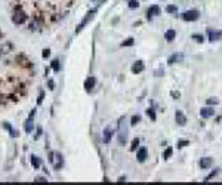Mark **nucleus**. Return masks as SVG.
I'll use <instances>...</instances> for the list:
<instances>
[{"label": "nucleus", "instance_id": "nucleus-6", "mask_svg": "<svg viewBox=\"0 0 222 185\" xmlns=\"http://www.w3.org/2000/svg\"><path fill=\"white\" fill-rule=\"evenodd\" d=\"M95 13H96V8H95V9H92V11H89V12H88V15H86V18H85V19L82 21V24H80V25H78V27H77V33H78V31H80V30H83V27H85V25H86V24H88L89 21H90V19H92V18L95 16Z\"/></svg>", "mask_w": 222, "mask_h": 185}, {"label": "nucleus", "instance_id": "nucleus-10", "mask_svg": "<svg viewBox=\"0 0 222 185\" xmlns=\"http://www.w3.org/2000/svg\"><path fill=\"white\" fill-rule=\"evenodd\" d=\"M207 36H209V40L210 42H216L222 37V31H216V30H209L207 31Z\"/></svg>", "mask_w": 222, "mask_h": 185}, {"label": "nucleus", "instance_id": "nucleus-22", "mask_svg": "<svg viewBox=\"0 0 222 185\" xmlns=\"http://www.w3.org/2000/svg\"><path fill=\"white\" fill-rule=\"evenodd\" d=\"M172 152H173V148H172V147H169V148H166L165 154H163V157H165V159H169V157L172 156Z\"/></svg>", "mask_w": 222, "mask_h": 185}, {"label": "nucleus", "instance_id": "nucleus-25", "mask_svg": "<svg viewBox=\"0 0 222 185\" xmlns=\"http://www.w3.org/2000/svg\"><path fill=\"white\" fill-rule=\"evenodd\" d=\"M147 114L151 117V120H155V113H154V108H148L147 110Z\"/></svg>", "mask_w": 222, "mask_h": 185}, {"label": "nucleus", "instance_id": "nucleus-12", "mask_svg": "<svg viewBox=\"0 0 222 185\" xmlns=\"http://www.w3.org/2000/svg\"><path fill=\"white\" fill-rule=\"evenodd\" d=\"M142 70H144V62H142V61H136V62H133V65H132V73L133 74H139Z\"/></svg>", "mask_w": 222, "mask_h": 185}, {"label": "nucleus", "instance_id": "nucleus-7", "mask_svg": "<svg viewBox=\"0 0 222 185\" xmlns=\"http://www.w3.org/2000/svg\"><path fill=\"white\" fill-rule=\"evenodd\" d=\"M147 157H148V150L145 148V147H141L139 150H138V154H136V160L139 163H144L147 160Z\"/></svg>", "mask_w": 222, "mask_h": 185}, {"label": "nucleus", "instance_id": "nucleus-28", "mask_svg": "<svg viewBox=\"0 0 222 185\" xmlns=\"http://www.w3.org/2000/svg\"><path fill=\"white\" fill-rule=\"evenodd\" d=\"M132 45H133V39H132V37H130L129 40H124V42L122 43V46H132Z\"/></svg>", "mask_w": 222, "mask_h": 185}, {"label": "nucleus", "instance_id": "nucleus-32", "mask_svg": "<svg viewBox=\"0 0 222 185\" xmlns=\"http://www.w3.org/2000/svg\"><path fill=\"white\" fill-rule=\"evenodd\" d=\"M43 96H44V93L42 92V93H40V98H39V101H37L39 104H42V99H43Z\"/></svg>", "mask_w": 222, "mask_h": 185}, {"label": "nucleus", "instance_id": "nucleus-16", "mask_svg": "<svg viewBox=\"0 0 222 185\" xmlns=\"http://www.w3.org/2000/svg\"><path fill=\"white\" fill-rule=\"evenodd\" d=\"M111 136H113V132H111L110 129H105V130H104V136H102L104 142H105V144H108V142H110V139H111Z\"/></svg>", "mask_w": 222, "mask_h": 185}, {"label": "nucleus", "instance_id": "nucleus-18", "mask_svg": "<svg viewBox=\"0 0 222 185\" xmlns=\"http://www.w3.org/2000/svg\"><path fill=\"white\" fill-rule=\"evenodd\" d=\"M31 163H33V166L36 167V169H39V167H40V164H42L40 159H39V157H36V156H33V157H31Z\"/></svg>", "mask_w": 222, "mask_h": 185}, {"label": "nucleus", "instance_id": "nucleus-8", "mask_svg": "<svg viewBox=\"0 0 222 185\" xmlns=\"http://www.w3.org/2000/svg\"><path fill=\"white\" fill-rule=\"evenodd\" d=\"M175 117H176V123L179 125V126H185L187 125V117L182 114V111L181 110H176V113H175Z\"/></svg>", "mask_w": 222, "mask_h": 185}, {"label": "nucleus", "instance_id": "nucleus-26", "mask_svg": "<svg viewBox=\"0 0 222 185\" xmlns=\"http://www.w3.org/2000/svg\"><path fill=\"white\" fill-rule=\"evenodd\" d=\"M138 6H139L138 0H130V2H129V8H130V9H135V8H138Z\"/></svg>", "mask_w": 222, "mask_h": 185}, {"label": "nucleus", "instance_id": "nucleus-34", "mask_svg": "<svg viewBox=\"0 0 222 185\" xmlns=\"http://www.w3.org/2000/svg\"><path fill=\"white\" fill-rule=\"evenodd\" d=\"M49 87H50V89H54V81H52V80L49 81Z\"/></svg>", "mask_w": 222, "mask_h": 185}, {"label": "nucleus", "instance_id": "nucleus-14", "mask_svg": "<svg viewBox=\"0 0 222 185\" xmlns=\"http://www.w3.org/2000/svg\"><path fill=\"white\" fill-rule=\"evenodd\" d=\"M147 15H148V18H151V16H157V15H160V8H158L157 5H153L151 8H148V12H147Z\"/></svg>", "mask_w": 222, "mask_h": 185}, {"label": "nucleus", "instance_id": "nucleus-21", "mask_svg": "<svg viewBox=\"0 0 222 185\" xmlns=\"http://www.w3.org/2000/svg\"><path fill=\"white\" fill-rule=\"evenodd\" d=\"M138 122H141V116H138V114H136V116H133L132 118H130V125H132V126L138 125Z\"/></svg>", "mask_w": 222, "mask_h": 185}, {"label": "nucleus", "instance_id": "nucleus-29", "mask_svg": "<svg viewBox=\"0 0 222 185\" xmlns=\"http://www.w3.org/2000/svg\"><path fill=\"white\" fill-rule=\"evenodd\" d=\"M138 144H139V138H135V139H133L132 147H130V148H132V150H136V148H138Z\"/></svg>", "mask_w": 222, "mask_h": 185}, {"label": "nucleus", "instance_id": "nucleus-15", "mask_svg": "<svg viewBox=\"0 0 222 185\" xmlns=\"http://www.w3.org/2000/svg\"><path fill=\"white\" fill-rule=\"evenodd\" d=\"M175 37H176V31L175 30H167L166 33H165V39H166L167 42H173Z\"/></svg>", "mask_w": 222, "mask_h": 185}, {"label": "nucleus", "instance_id": "nucleus-19", "mask_svg": "<svg viewBox=\"0 0 222 185\" xmlns=\"http://www.w3.org/2000/svg\"><path fill=\"white\" fill-rule=\"evenodd\" d=\"M25 130H27L28 133L33 130V120H31V118H28V120L25 122Z\"/></svg>", "mask_w": 222, "mask_h": 185}, {"label": "nucleus", "instance_id": "nucleus-31", "mask_svg": "<svg viewBox=\"0 0 222 185\" xmlns=\"http://www.w3.org/2000/svg\"><path fill=\"white\" fill-rule=\"evenodd\" d=\"M49 55H50V52H49V49H46V50H43V57H44V58H47Z\"/></svg>", "mask_w": 222, "mask_h": 185}, {"label": "nucleus", "instance_id": "nucleus-33", "mask_svg": "<svg viewBox=\"0 0 222 185\" xmlns=\"http://www.w3.org/2000/svg\"><path fill=\"white\" fill-rule=\"evenodd\" d=\"M161 74H163V70H157L155 71V76H161Z\"/></svg>", "mask_w": 222, "mask_h": 185}, {"label": "nucleus", "instance_id": "nucleus-1", "mask_svg": "<svg viewBox=\"0 0 222 185\" xmlns=\"http://www.w3.org/2000/svg\"><path fill=\"white\" fill-rule=\"evenodd\" d=\"M34 79L31 59L0 31V108L28 93Z\"/></svg>", "mask_w": 222, "mask_h": 185}, {"label": "nucleus", "instance_id": "nucleus-20", "mask_svg": "<svg viewBox=\"0 0 222 185\" xmlns=\"http://www.w3.org/2000/svg\"><path fill=\"white\" fill-rule=\"evenodd\" d=\"M166 12H167V13H176L178 8L175 6V5H169V6L166 8Z\"/></svg>", "mask_w": 222, "mask_h": 185}, {"label": "nucleus", "instance_id": "nucleus-17", "mask_svg": "<svg viewBox=\"0 0 222 185\" xmlns=\"http://www.w3.org/2000/svg\"><path fill=\"white\" fill-rule=\"evenodd\" d=\"M93 84H95V79H93V77H89L88 80H86V83H85V86H86V91H92Z\"/></svg>", "mask_w": 222, "mask_h": 185}, {"label": "nucleus", "instance_id": "nucleus-2", "mask_svg": "<svg viewBox=\"0 0 222 185\" xmlns=\"http://www.w3.org/2000/svg\"><path fill=\"white\" fill-rule=\"evenodd\" d=\"M73 0H9L12 21L28 30H40L64 16Z\"/></svg>", "mask_w": 222, "mask_h": 185}, {"label": "nucleus", "instance_id": "nucleus-27", "mask_svg": "<svg viewBox=\"0 0 222 185\" xmlns=\"http://www.w3.org/2000/svg\"><path fill=\"white\" fill-rule=\"evenodd\" d=\"M52 68L55 70V71L59 70V61H58V59H54V61H52Z\"/></svg>", "mask_w": 222, "mask_h": 185}, {"label": "nucleus", "instance_id": "nucleus-9", "mask_svg": "<svg viewBox=\"0 0 222 185\" xmlns=\"http://www.w3.org/2000/svg\"><path fill=\"white\" fill-rule=\"evenodd\" d=\"M215 114V110L212 108V107H204V108H201L200 110V116L203 117V118H209Z\"/></svg>", "mask_w": 222, "mask_h": 185}, {"label": "nucleus", "instance_id": "nucleus-30", "mask_svg": "<svg viewBox=\"0 0 222 185\" xmlns=\"http://www.w3.org/2000/svg\"><path fill=\"white\" fill-rule=\"evenodd\" d=\"M193 39H194V40H197L199 43L203 42V36H201V34H194V36H193Z\"/></svg>", "mask_w": 222, "mask_h": 185}, {"label": "nucleus", "instance_id": "nucleus-11", "mask_svg": "<svg viewBox=\"0 0 222 185\" xmlns=\"http://www.w3.org/2000/svg\"><path fill=\"white\" fill-rule=\"evenodd\" d=\"M182 59H184V55L178 52V53H173V55H170V58L167 59V64H169V65H172V64H175V62H181Z\"/></svg>", "mask_w": 222, "mask_h": 185}, {"label": "nucleus", "instance_id": "nucleus-24", "mask_svg": "<svg viewBox=\"0 0 222 185\" xmlns=\"http://www.w3.org/2000/svg\"><path fill=\"white\" fill-rule=\"evenodd\" d=\"M188 144H189V142H188V141H185V139H181V141H178V147H179V148H184V147H187Z\"/></svg>", "mask_w": 222, "mask_h": 185}, {"label": "nucleus", "instance_id": "nucleus-5", "mask_svg": "<svg viewBox=\"0 0 222 185\" xmlns=\"http://www.w3.org/2000/svg\"><path fill=\"white\" fill-rule=\"evenodd\" d=\"M200 18L199 11H187L182 13V19L184 21H197Z\"/></svg>", "mask_w": 222, "mask_h": 185}, {"label": "nucleus", "instance_id": "nucleus-23", "mask_svg": "<svg viewBox=\"0 0 222 185\" xmlns=\"http://www.w3.org/2000/svg\"><path fill=\"white\" fill-rule=\"evenodd\" d=\"M206 102H207V105H216V104H219V99H216V98H209Z\"/></svg>", "mask_w": 222, "mask_h": 185}, {"label": "nucleus", "instance_id": "nucleus-3", "mask_svg": "<svg viewBox=\"0 0 222 185\" xmlns=\"http://www.w3.org/2000/svg\"><path fill=\"white\" fill-rule=\"evenodd\" d=\"M126 141H127V122L124 117H122L119 122V142L120 145H124Z\"/></svg>", "mask_w": 222, "mask_h": 185}, {"label": "nucleus", "instance_id": "nucleus-4", "mask_svg": "<svg viewBox=\"0 0 222 185\" xmlns=\"http://www.w3.org/2000/svg\"><path fill=\"white\" fill-rule=\"evenodd\" d=\"M50 162L54 163V167L55 169H61L62 164H64V160H62V156L59 152H50Z\"/></svg>", "mask_w": 222, "mask_h": 185}, {"label": "nucleus", "instance_id": "nucleus-13", "mask_svg": "<svg viewBox=\"0 0 222 185\" xmlns=\"http://www.w3.org/2000/svg\"><path fill=\"white\" fill-rule=\"evenodd\" d=\"M199 164H200L201 169H209V167L212 166V159L210 157H201Z\"/></svg>", "mask_w": 222, "mask_h": 185}]
</instances>
